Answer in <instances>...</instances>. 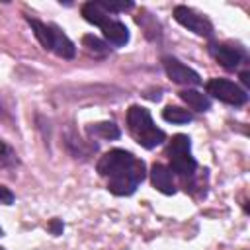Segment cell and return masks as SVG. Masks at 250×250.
Segmentation results:
<instances>
[{
	"instance_id": "obj_14",
	"label": "cell",
	"mask_w": 250,
	"mask_h": 250,
	"mask_svg": "<svg viewBox=\"0 0 250 250\" xmlns=\"http://www.w3.org/2000/svg\"><path fill=\"white\" fill-rule=\"evenodd\" d=\"M25 20H27V23L31 25V29H33L37 41H39L45 49H51V47H53V31H51V25H47V23L35 20V18H29V16H27Z\"/></svg>"
},
{
	"instance_id": "obj_13",
	"label": "cell",
	"mask_w": 250,
	"mask_h": 250,
	"mask_svg": "<svg viewBox=\"0 0 250 250\" xmlns=\"http://www.w3.org/2000/svg\"><path fill=\"white\" fill-rule=\"evenodd\" d=\"M180 98H182L191 109H195V111H207V109L211 107L209 96H205V94H201V92H197V90H191V88L182 90V92H180Z\"/></svg>"
},
{
	"instance_id": "obj_24",
	"label": "cell",
	"mask_w": 250,
	"mask_h": 250,
	"mask_svg": "<svg viewBox=\"0 0 250 250\" xmlns=\"http://www.w3.org/2000/svg\"><path fill=\"white\" fill-rule=\"evenodd\" d=\"M0 119H6V111H4V107H2V104H0Z\"/></svg>"
},
{
	"instance_id": "obj_5",
	"label": "cell",
	"mask_w": 250,
	"mask_h": 250,
	"mask_svg": "<svg viewBox=\"0 0 250 250\" xmlns=\"http://www.w3.org/2000/svg\"><path fill=\"white\" fill-rule=\"evenodd\" d=\"M174 20L180 25L193 31L195 35H201V37H211L213 35V23L205 16L197 14L195 10H191L188 6H176L174 8Z\"/></svg>"
},
{
	"instance_id": "obj_20",
	"label": "cell",
	"mask_w": 250,
	"mask_h": 250,
	"mask_svg": "<svg viewBox=\"0 0 250 250\" xmlns=\"http://www.w3.org/2000/svg\"><path fill=\"white\" fill-rule=\"evenodd\" d=\"M100 6L107 12V14H117V12H125V10H129V8H133V2H107V0H104V2H100Z\"/></svg>"
},
{
	"instance_id": "obj_9",
	"label": "cell",
	"mask_w": 250,
	"mask_h": 250,
	"mask_svg": "<svg viewBox=\"0 0 250 250\" xmlns=\"http://www.w3.org/2000/svg\"><path fill=\"white\" fill-rule=\"evenodd\" d=\"M102 31H104V37L111 45H115V47H123L129 41V29H127V25L121 23V21H117V20H109L102 27Z\"/></svg>"
},
{
	"instance_id": "obj_16",
	"label": "cell",
	"mask_w": 250,
	"mask_h": 250,
	"mask_svg": "<svg viewBox=\"0 0 250 250\" xmlns=\"http://www.w3.org/2000/svg\"><path fill=\"white\" fill-rule=\"evenodd\" d=\"M162 117L164 121L168 123H176V125H184V123H189L191 121V113L188 109H182L178 105H168L162 109Z\"/></svg>"
},
{
	"instance_id": "obj_18",
	"label": "cell",
	"mask_w": 250,
	"mask_h": 250,
	"mask_svg": "<svg viewBox=\"0 0 250 250\" xmlns=\"http://www.w3.org/2000/svg\"><path fill=\"white\" fill-rule=\"evenodd\" d=\"M82 45L90 51V53H94V55H105L107 51H109V47L100 39V37H96V35H84L82 37Z\"/></svg>"
},
{
	"instance_id": "obj_2",
	"label": "cell",
	"mask_w": 250,
	"mask_h": 250,
	"mask_svg": "<svg viewBox=\"0 0 250 250\" xmlns=\"http://www.w3.org/2000/svg\"><path fill=\"white\" fill-rule=\"evenodd\" d=\"M145 176H146V172H145V162L135 158L133 166H131L127 172L109 178L107 189H109L113 195H131V193L137 189V186L145 180Z\"/></svg>"
},
{
	"instance_id": "obj_12",
	"label": "cell",
	"mask_w": 250,
	"mask_h": 250,
	"mask_svg": "<svg viewBox=\"0 0 250 250\" xmlns=\"http://www.w3.org/2000/svg\"><path fill=\"white\" fill-rule=\"evenodd\" d=\"M195 168H197V162L193 160V156L189 152L170 156V170H174L180 176H191L195 172Z\"/></svg>"
},
{
	"instance_id": "obj_19",
	"label": "cell",
	"mask_w": 250,
	"mask_h": 250,
	"mask_svg": "<svg viewBox=\"0 0 250 250\" xmlns=\"http://www.w3.org/2000/svg\"><path fill=\"white\" fill-rule=\"evenodd\" d=\"M0 164L6 166V168L18 166V154H16L14 148L8 146L4 141H0Z\"/></svg>"
},
{
	"instance_id": "obj_21",
	"label": "cell",
	"mask_w": 250,
	"mask_h": 250,
	"mask_svg": "<svg viewBox=\"0 0 250 250\" xmlns=\"http://www.w3.org/2000/svg\"><path fill=\"white\" fill-rule=\"evenodd\" d=\"M0 203H4V205H12L14 203V193L6 186H0Z\"/></svg>"
},
{
	"instance_id": "obj_23",
	"label": "cell",
	"mask_w": 250,
	"mask_h": 250,
	"mask_svg": "<svg viewBox=\"0 0 250 250\" xmlns=\"http://www.w3.org/2000/svg\"><path fill=\"white\" fill-rule=\"evenodd\" d=\"M240 80H242V82H244V84L248 86V84H250V78H248V72H242V74H240Z\"/></svg>"
},
{
	"instance_id": "obj_1",
	"label": "cell",
	"mask_w": 250,
	"mask_h": 250,
	"mask_svg": "<svg viewBox=\"0 0 250 250\" xmlns=\"http://www.w3.org/2000/svg\"><path fill=\"white\" fill-rule=\"evenodd\" d=\"M127 125L131 135L137 139V143L145 148H154L158 145L164 143L166 135L162 129H156V125L152 123V117L148 113V109L141 107V105H131L127 111Z\"/></svg>"
},
{
	"instance_id": "obj_25",
	"label": "cell",
	"mask_w": 250,
	"mask_h": 250,
	"mask_svg": "<svg viewBox=\"0 0 250 250\" xmlns=\"http://www.w3.org/2000/svg\"><path fill=\"white\" fill-rule=\"evenodd\" d=\"M0 234H2V229H0Z\"/></svg>"
},
{
	"instance_id": "obj_22",
	"label": "cell",
	"mask_w": 250,
	"mask_h": 250,
	"mask_svg": "<svg viewBox=\"0 0 250 250\" xmlns=\"http://www.w3.org/2000/svg\"><path fill=\"white\" fill-rule=\"evenodd\" d=\"M49 230H51L55 236L62 234V230H64V225H62V221H61V219H53V221L49 223Z\"/></svg>"
},
{
	"instance_id": "obj_6",
	"label": "cell",
	"mask_w": 250,
	"mask_h": 250,
	"mask_svg": "<svg viewBox=\"0 0 250 250\" xmlns=\"http://www.w3.org/2000/svg\"><path fill=\"white\" fill-rule=\"evenodd\" d=\"M162 62H164V70H166V74H168V78L172 82L184 84V86H197V84H201V76L193 68H189L184 62H180L178 59L164 57Z\"/></svg>"
},
{
	"instance_id": "obj_10",
	"label": "cell",
	"mask_w": 250,
	"mask_h": 250,
	"mask_svg": "<svg viewBox=\"0 0 250 250\" xmlns=\"http://www.w3.org/2000/svg\"><path fill=\"white\" fill-rule=\"evenodd\" d=\"M51 31H53V47H51V51H55L59 57H62V59H72L74 55H76V47H74V43L61 31V27H57V25H51Z\"/></svg>"
},
{
	"instance_id": "obj_7",
	"label": "cell",
	"mask_w": 250,
	"mask_h": 250,
	"mask_svg": "<svg viewBox=\"0 0 250 250\" xmlns=\"http://www.w3.org/2000/svg\"><path fill=\"white\" fill-rule=\"evenodd\" d=\"M209 51H211L213 59H215L221 66H225V68H229V70L236 68V66L240 64L242 57H244V53H242L238 47H230V45H223V43H213V45L209 47Z\"/></svg>"
},
{
	"instance_id": "obj_15",
	"label": "cell",
	"mask_w": 250,
	"mask_h": 250,
	"mask_svg": "<svg viewBox=\"0 0 250 250\" xmlns=\"http://www.w3.org/2000/svg\"><path fill=\"white\" fill-rule=\"evenodd\" d=\"M88 133H92V135H96V137H100V139H105V141L119 139V135H121L119 127H117L115 123H111V121L94 123V125H90V127H88Z\"/></svg>"
},
{
	"instance_id": "obj_17",
	"label": "cell",
	"mask_w": 250,
	"mask_h": 250,
	"mask_svg": "<svg viewBox=\"0 0 250 250\" xmlns=\"http://www.w3.org/2000/svg\"><path fill=\"white\" fill-rule=\"evenodd\" d=\"M189 137L188 135H174L172 141H170V146H168V156H174V154H186L189 152Z\"/></svg>"
},
{
	"instance_id": "obj_26",
	"label": "cell",
	"mask_w": 250,
	"mask_h": 250,
	"mask_svg": "<svg viewBox=\"0 0 250 250\" xmlns=\"http://www.w3.org/2000/svg\"><path fill=\"white\" fill-rule=\"evenodd\" d=\"M0 250H4V248H0Z\"/></svg>"
},
{
	"instance_id": "obj_11",
	"label": "cell",
	"mask_w": 250,
	"mask_h": 250,
	"mask_svg": "<svg viewBox=\"0 0 250 250\" xmlns=\"http://www.w3.org/2000/svg\"><path fill=\"white\" fill-rule=\"evenodd\" d=\"M82 16H84V20L88 23H94L98 27H104L111 20V16L100 6V2H86V4H82Z\"/></svg>"
},
{
	"instance_id": "obj_3",
	"label": "cell",
	"mask_w": 250,
	"mask_h": 250,
	"mask_svg": "<svg viewBox=\"0 0 250 250\" xmlns=\"http://www.w3.org/2000/svg\"><path fill=\"white\" fill-rule=\"evenodd\" d=\"M207 92L230 105H244L248 102V94L246 90H242L240 86H236L234 82L227 80V78H211L207 82Z\"/></svg>"
},
{
	"instance_id": "obj_4",
	"label": "cell",
	"mask_w": 250,
	"mask_h": 250,
	"mask_svg": "<svg viewBox=\"0 0 250 250\" xmlns=\"http://www.w3.org/2000/svg\"><path fill=\"white\" fill-rule=\"evenodd\" d=\"M135 162V156L129 152V150H123V148H113L109 152H105L100 162H98V172L100 176H105V178H113V176H119L123 172H127Z\"/></svg>"
},
{
	"instance_id": "obj_8",
	"label": "cell",
	"mask_w": 250,
	"mask_h": 250,
	"mask_svg": "<svg viewBox=\"0 0 250 250\" xmlns=\"http://www.w3.org/2000/svg\"><path fill=\"white\" fill-rule=\"evenodd\" d=\"M150 180H152V186L166 193V195H172L176 193V186H174V180H172V170L164 164H154L150 168Z\"/></svg>"
}]
</instances>
